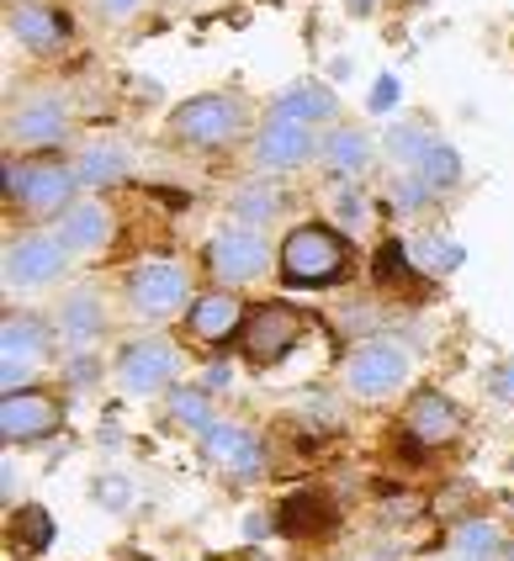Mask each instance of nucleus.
<instances>
[{
    "label": "nucleus",
    "instance_id": "obj_1",
    "mask_svg": "<svg viewBox=\"0 0 514 561\" xmlns=\"http://www.w3.org/2000/svg\"><path fill=\"white\" fill-rule=\"evenodd\" d=\"M351 265V244L329 228H297L282 244V280L287 286H334Z\"/></svg>",
    "mask_w": 514,
    "mask_h": 561
},
{
    "label": "nucleus",
    "instance_id": "obj_2",
    "mask_svg": "<svg viewBox=\"0 0 514 561\" xmlns=\"http://www.w3.org/2000/svg\"><path fill=\"white\" fill-rule=\"evenodd\" d=\"M170 133L192 149H224L244 133V101L239 95H196L170 117Z\"/></svg>",
    "mask_w": 514,
    "mask_h": 561
},
{
    "label": "nucleus",
    "instance_id": "obj_3",
    "mask_svg": "<svg viewBox=\"0 0 514 561\" xmlns=\"http://www.w3.org/2000/svg\"><path fill=\"white\" fill-rule=\"evenodd\" d=\"M80 175L65 164H5V196H16L27 213H69V196Z\"/></svg>",
    "mask_w": 514,
    "mask_h": 561
},
{
    "label": "nucleus",
    "instance_id": "obj_4",
    "mask_svg": "<svg viewBox=\"0 0 514 561\" xmlns=\"http://www.w3.org/2000/svg\"><path fill=\"white\" fill-rule=\"evenodd\" d=\"M128 297L144 318H170V312H181L192 302V280L175 260H144L128 276Z\"/></svg>",
    "mask_w": 514,
    "mask_h": 561
},
{
    "label": "nucleus",
    "instance_id": "obj_5",
    "mask_svg": "<svg viewBox=\"0 0 514 561\" xmlns=\"http://www.w3.org/2000/svg\"><path fill=\"white\" fill-rule=\"evenodd\" d=\"M403 376H409V350L398 340H366L345 366L355 398H387L392 387H403Z\"/></svg>",
    "mask_w": 514,
    "mask_h": 561
},
{
    "label": "nucleus",
    "instance_id": "obj_6",
    "mask_svg": "<svg viewBox=\"0 0 514 561\" xmlns=\"http://www.w3.org/2000/svg\"><path fill=\"white\" fill-rule=\"evenodd\" d=\"M297 340H302V312L287 302H265L244 318V350L255 366H276Z\"/></svg>",
    "mask_w": 514,
    "mask_h": 561
},
{
    "label": "nucleus",
    "instance_id": "obj_7",
    "mask_svg": "<svg viewBox=\"0 0 514 561\" xmlns=\"http://www.w3.org/2000/svg\"><path fill=\"white\" fill-rule=\"evenodd\" d=\"M175 371H181V355H175L170 340H133L123 350V360H117L123 392H160V387L175 381Z\"/></svg>",
    "mask_w": 514,
    "mask_h": 561
},
{
    "label": "nucleus",
    "instance_id": "obj_8",
    "mask_svg": "<svg viewBox=\"0 0 514 561\" xmlns=\"http://www.w3.org/2000/svg\"><path fill=\"white\" fill-rule=\"evenodd\" d=\"M202 450H207V461H218L224 471H233L239 482H250V477H260L265 471V445H260L244 424H207L202 430Z\"/></svg>",
    "mask_w": 514,
    "mask_h": 561
},
{
    "label": "nucleus",
    "instance_id": "obj_9",
    "mask_svg": "<svg viewBox=\"0 0 514 561\" xmlns=\"http://www.w3.org/2000/svg\"><path fill=\"white\" fill-rule=\"evenodd\" d=\"M265 260H271V250H265V239L250 233V228H228V233H218V239L207 244V271L218 280H233V286L260 276Z\"/></svg>",
    "mask_w": 514,
    "mask_h": 561
},
{
    "label": "nucleus",
    "instance_id": "obj_10",
    "mask_svg": "<svg viewBox=\"0 0 514 561\" xmlns=\"http://www.w3.org/2000/svg\"><path fill=\"white\" fill-rule=\"evenodd\" d=\"M59 403L43 398V392H5L0 403V435L5 439H43L59 430Z\"/></svg>",
    "mask_w": 514,
    "mask_h": 561
},
{
    "label": "nucleus",
    "instance_id": "obj_11",
    "mask_svg": "<svg viewBox=\"0 0 514 561\" xmlns=\"http://www.w3.org/2000/svg\"><path fill=\"white\" fill-rule=\"evenodd\" d=\"M65 239H16L11 250H5V276L16 280V286H43V280H54L65 271Z\"/></svg>",
    "mask_w": 514,
    "mask_h": 561
},
{
    "label": "nucleus",
    "instance_id": "obj_12",
    "mask_svg": "<svg viewBox=\"0 0 514 561\" xmlns=\"http://www.w3.org/2000/svg\"><path fill=\"white\" fill-rule=\"evenodd\" d=\"M11 37H16L27 54H59L69 43V16L59 5L27 0V5H16V16H11Z\"/></svg>",
    "mask_w": 514,
    "mask_h": 561
},
{
    "label": "nucleus",
    "instance_id": "obj_13",
    "mask_svg": "<svg viewBox=\"0 0 514 561\" xmlns=\"http://www.w3.org/2000/svg\"><path fill=\"white\" fill-rule=\"evenodd\" d=\"M403 435L414 445H450L461 435V413L450 403L446 392H419L409 403V419H403Z\"/></svg>",
    "mask_w": 514,
    "mask_h": 561
},
{
    "label": "nucleus",
    "instance_id": "obj_14",
    "mask_svg": "<svg viewBox=\"0 0 514 561\" xmlns=\"http://www.w3.org/2000/svg\"><path fill=\"white\" fill-rule=\"evenodd\" d=\"M308 154H313V127L292 123V117H271L265 133L255 138V159L265 170H292V164H302Z\"/></svg>",
    "mask_w": 514,
    "mask_h": 561
},
{
    "label": "nucleus",
    "instance_id": "obj_15",
    "mask_svg": "<svg viewBox=\"0 0 514 561\" xmlns=\"http://www.w3.org/2000/svg\"><path fill=\"white\" fill-rule=\"evenodd\" d=\"M186 329L202 344H224L233 334H244V308L228 291H207V297H196L192 308H186Z\"/></svg>",
    "mask_w": 514,
    "mask_h": 561
},
{
    "label": "nucleus",
    "instance_id": "obj_16",
    "mask_svg": "<svg viewBox=\"0 0 514 561\" xmlns=\"http://www.w3.org/2000/svg\"><path fill=\"white\" fill-rule=\"evenodd\" d=\"M69 127V112L59 95H37V101H27L16 117H11V138L16 144H27V149H48V144H59Z\"/></svg>",
    "mask_w": 514,
    "mask_h": 561
},
{
    "label": "nucleus",
    "instance_id": "obj_17",
    "mask_svg": "<svg viewBox=\"0 0 514 561\" xmlns=\"http://www.w3.org/2000/svg\"><path fill=\"white\" fill-rule=\"evenodd\" d=\"M59 239H65V250H80V254L106 250L112 244V213L101 202H75L59 218Z\"/></svg>",
    "mask_w": 514,
    "mask_h": 561
},
{
    "label": "nucleus",
    "instance_id": "obj_18",
    "mask_svg": "<svg viewBox=\"0 0 514 561\" xmlns=\"http://www.w3.org/2000/svg\"><path fill=\"white\" fill-rule=\"evenodd\" d=\"M75 175H80V186H117V181H128V154L117 144H91L75 159Z\"/></svg>",
    "mask_w": 514,
    "mask_h": 561
},
{
    "label": "nucleus",
    "instance_id": "obj_19",
    "mask_svg": "<svg viewBox=\"0 0 514 561\" xmlns=\"http://www.w3.org/2000/svg\"><path fill=\"white\" fill-rule=\"evenodd\" d=\"M334 112V95H329V85H319V80H302V85H292L282 101H276V117H292V123H323Z\"/></svg>",
    "mask_w": 514,
    "mask_h": 561
},
{
    "label": "nucleus",
    "instance_id": "obj_20",
    "mask_svg": "<svg viewBox=\"0 0 514 561\" xmlns=\"http://www.w3.org/2000/svg\"><path fill=\"white\" fill-rule=\"evenodd\" d=\"M0 350H5V360L33 366L37 355L48 350V329H43L37 318H5V329H0Z\"/></svg>",
    "mask_w": 514,
    "mask_h": 561
},
{
    "label": "nucleus",
    "instance_id": "obj_21",
    "mask_svg": "<svg viewBox=\"0 0 514 561\" xmlns=\"http://www.w3.org/2000/svg\"><path fill=\"white\" fill-rule=\"evenodd\" d=\"M282 530H287V535H323V530H334V508H329L319 493H297V499L282 503Z\"/></svg>",
    "mask_w": 514,
    "mask_h": 561
},
{
    "label": "nucleus",
    "instance_id": "obj_22",
    "mask_svg": "<svg viewBox=\"0 0 514 561\" xmlns=\"http://www.w3.org/2000/svg\"><path fill=\"white\" fill-rule=\"evenodd\" d=\"M59 334H65L69 344H91L101 334V302L91 291L65 297V308H59Z\"/></svg>",
    "mask_w": 514,
    "mask_h": 561
},
{
    "label": "nucleus",
    "instance_id": "obj_23",
    "mask_svg": "<svg viewBox=\"0 0 514 561\" xmlns=\"http://www.w3.org/2000/svg\"><path fill=\"white\" fill-rule=\"evenodd\" d=\"M5 540H11L16 551L37 557V551L54 540V519H48V508H16V514H11V525H5Z\"/></svg>",
    "mask_w": 514,
    "mask_h": 561
},
{
    "label": "nucleus",
    "instance_id": "obj_24",
    "mask_svg": "<svg viewBox=\"0 0 514 561\" xmlns=\"http://www.w3.org/2000/svg\"><path fill=\"white\" fill-rule=\"evenodd\" d=\"M323 159H329V170L334 175H355V170H366V159H372V144H366V133H334L329 144H323Z\"/></svg>",
    "mask_w": 514,
    "mask_h": 561
},
{
    "label": "nucleus",
    "instance_id": "obj_25",
    "mask_svg": "<svg viewBox=\"0 0 514 561\" xmlns=\"http://www.w3.org/2000/svg\"><path fill=\"white\" fill-rule=\"evenodd\" d=\"M207 398H213L207 387H181V392H170V419L186 424V430H207V424H213V403H207Z\"/></svg>",
    "mask_w": 514,
    "mask_h": 561
},
{
    "label": "nucleus",
    "instance_id": "obj_26",
    "mask_svg": "<svg viewBox=\"0 0 514 561\" xmlns=\"http://www.w3.org/2000/svg\"><path fill=\"white\" fill-rule=\"evenodd\" d=\"M419 181L430 191H450L456 181H461V159H456V149H446V144H435L430 154L419 159Z\"/></svg>",
    "mask_w": 514,
    "mask_h": 561
},
{
    "label": "nucleus",
    "instance_id": "obj_27",
    "mask_svg": "<svg viewBox=\"0 0 514 561\" xmlns=\"http://www.w3.org/2000/svg\"><path fill=\"white\" fill-rule=\"evenodd\" d=\"M499 530L488 525V519H467L461 530H456V551H461V561H488V557H499Z\"/></svg>",
    "mask_w": 514,
    "mask_h": 561
},
{
    "label": "nucleus",
    "instance_id": "obj_28",
    "mask_svg": "<svg viewBox=\"0 0 514 561\" xmlns=\"http://www.w3.org/2000/svg\"><path fill=\"white\" fill-rule=\"evenodd\" d=\"M372 271H377L382 286H409V280H414V265H409V250H403V244H382Z\"/></svg>",
    "mask_w": 514,
    "mask_h": 561
},
{
    "label": "nucleus",
    "instance_id": "obj_29",
    "mask_svg": "<svg viewBox=\"0 0 514 561\" xmlns=\"http://www.w3.org/2000/svg\"><path fill=\"white\" fill-rule=\"evenodd\" d=\"M430 149H435V138H430L424 127H392V138H387V154L409 159V164H419Z\"/></svg>",
    "mask_w": 514,
    "mask_h": 561
},
{
    "label": "nucleus",
    "instance_id": "obj_30",
    "mask_svg": "<svg viewBox=\"0 0 514 561\" xmlns=\"http://www.w3.org/2000/svg\"><path fill=\"white\" fill-rule=\"evenodd\" d=\"M461 260H467L461 244H450V239H430V244L419 250V271H430V276H450Z\"/></svg>",
    "mask_w": 514,
    "mask_h": 561
},
{
    "label": "nucleus",
    "instance_id": "obj_31",
    "mask_svg": "<svg viewBox=\"0 0 514 561\" xmlns=\"http://www.w3.org/2000/svg\"><path fill=\"white\" fill-rule=\"evenodd\" d=\"M276 207H282V196H276L271 186H250L244 196H239V202H233V213H239L244 222H265V218H276Z\"/></svg>",
    "mask_w": 514,
    "mask_h": 561
},
{
    "label": "nucleus",
    "instance_id": "obj_32",
    "mask_svg": "<svg viewBox=\"0 0 514 561\" xmlns=\"http://www.w3.org/2000/svg\"><path fill=\"white\" fill-rule=\"evenodd\" d=\"M398 101H403V85H398L392 75H382V80L372 85V101H366V106H372V112H392Z\"/></svg>",
    "mask_w": 514,
    "mask_h": 561
},
{
    "label": "nucleus",
    "instance_id": "obj_33",
    "mask_svg": "<svg viewBox=\"0 0 514 561\" xmlns=\"http://www.w3.org/2000/svg\"><path fill=\"white\" fill-rule=\"evenodd\" d=\"M488 392L504 398V403H514V366H499V371L488 376Z\"/></svg>",
    "mask_w": 514,
    "mask_h": 561
},
{
    "label": "nucleus",
    "instance_id": "obj_34",
    "mask_svg": "<svg viewBox=\"0 0 514 561\" xmlns=\"http://www.w3.org/2000/svg\"><path fill=\"white\" fill-rule=\"evenodd\" d=\"M27 376H33V366H16V360H5L0 387H5V392H27Z\"/></svg>",
    "mask_w": 514,
    "mask_h": 561
},
{
    "label": "nucleus",
    "instance_id": "obj_35",
    "mask_svg": "<svg viewBox=\"0 0 514 561\" xmlns=\"http://www.w3.org/2000/svg\"><path fill=\"white\" fill-rule=\"evenodd\" d=\"M430 196V186L419 181V175H409V181H398V207H419Z\"/></svg>",
    "mask_w": 514,
    "mask_h": 561
},
{
    "label": "nucleus",
    "instance_id": "obj_36",
    "mask_svg": "<svg viewBox=\"0 0 514 561\" xmlns=\"http://www.w3.org/2000/svg\"><path fill=\"white\" fill-rule=\"evenodd\" d=\"M334 207H340V218H361V213H366V196H361V191H355V186H345V191H340V202H334Z\"/></svg>",
    "mask_w": 514,
    "mask_h": 561
},
{
    "label": "nucleus",
    "instance_id": "obj_37",
    "mask_svg": "<svg viewBox=\"0 0 514 561\" xmlns=\"http://www.w3.org/2000/svg\"><path fill=\"white\" fill-rule=\"evenodd\" d=\"M96 493H101V503H128V482L123 477H101Z\"/></svg>",
    "mask_w": 514,
    "mask_h": 561
},
{
    "label": "nucleus",
    "instance_id": "obj_38",
    "mask_svg": "<svg viewBox=\"0 0 514 561\" xmlns=\"http://www.w3.org/2000/svg\"><path fill=\"white\" fill-rule=\"evenodd\" d=\"M138 5H144V0H101V11H106L112 22H123V16H133Z\"/></svg>",
    "mask_w": 514,
    "mask_h": 561
},
{
    "label": "nucleus",
    "instance_id": "obj_39",
    "mask_svg": "<svg viewBox=\"0 0 514 561\" xmlns=\"http://www.w3.org/2000/svg\"><path fill=\"white\" fill-rule=\"evenodd\" d=\"M244 535H250V540L271 535V519H265V514H250V519H244Z\"/></svg>",
    "mask_w": 514,
    "mask_h": 561
},
{
    "label": "nucleus",
    "instance_id": "obj_40",
    "mask_svg": "<svg viewBox=\"0 0 514 561\" xmlns=\"http://www.w3.org/2000/svg\"><path fill=\"white\" fill-rule=\"evenodd\" d=\"M218 387H228V366H213V371H207V392H218Z\"/></svg>",
    "mask_w": 514,
    "mask_h": 561
},
{
    "label": "nucleus",
    "instance_id": "obj_41",
    "mask_svg": "<svg viewBox=\"0 0 514 561\" xmlns=\"http://www.w3.org/2000/svg\"><path fill=\"white\" fill-rule=\"evenodd\" d=\"M345 5H351L355 16H366V11H372V5H377V0H345Z\"/></svg>",
    "mask_w": 514,
    "mask_h": 561
},
{
    "label": "nucleus",
    "instance_id": "obj_42",
    "mask_svg": "<svg viewBox=\"0 0 514 561\" xmlns=\"http://www.w3.org/2000/svg\"><path fill=\"white\" fill-rule=\"evenodd\" d=\"M504 557H510V561H514V540H510V551H504Z\"/></svg>",
    "mask_w": 514,
    "mask_h": 561
}]
</instances>
